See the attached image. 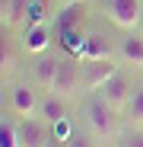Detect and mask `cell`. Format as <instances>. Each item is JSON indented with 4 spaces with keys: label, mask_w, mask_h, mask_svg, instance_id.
Wrapping results in <instances>:
<instances>
[{
    "label": "cell",
    "mask_w": 143,
    "mask_h": 147,
    "mask_svg": "<svg viewBox=\"0 0 143 147\" xmlns=\"http://www.w3.org/2000/svg\"><path fill=\"white\" fill-rule=\"evenodd\" d=\"M118 118H121V112H114L99 93L86 96V106H83V121L86 128L99 138V141H114L118 131H121V125H118Z\"/></svg>",
    "instance_id": "6da1fadb"
},
{
    "label": "cell",
    "mask_w": 143,
    "mask_h": 147,
    "mask_svg": "<svg viewBox=\"0 0 143 147\" xmlns=\"http://www.w3.org/2000/svg\"><path fill=\"white\" fill-rule=\"evenodd\" d=\"M134 86H137V80H134L130 67H118L111 77L105 80V86L99 90V96H102V99H105L114 112H124V106H127V99H130Z\"/></svg>",
    "instance_id": "7a4b0ae2"
},
{
    "label": "cell",
    "mask_w": 143,
    "mask_h": 147,
    "mask_svg": "<svg viewBox=\"0 0 143 147\" xmlns=\"http://www.w3.org/2000/svg\"><path fill=\"white\" fill-rule=\"evenodd\" d=\"M51 93L64 96V99L83 93V61H80V58H73V55H61V67H57V77H54Z\"/></svg>",
    "instance_id": "3957f363"
},
{
    "label": "cell",
    "mask_w": 143,
    "mask_h": 147,
    "mask_svg": "<svg viewBox=\"0 0 143 147\" xmlns=\"http://www.w3.org/2000/svg\"><path fill=\"white\" fill-rule=\"evenodd\" d=\"M105 13L121 32H137L143 16V0H105Z\"/></svg>",
    "instance_id": "277c9868"
},
{
    "label": "cell",
    "mask_w": 143,
    "mask_h": 147,
    "mask_svg": "<svg viewBox=\"0 0 143 147\" xmlns=\"http://www.w3.org/2000/svg\"><path fill=\"white\" fill-rule=\"evenodd\" d=\"M38 106H41V96H38L35 83H16L10 90V115L32 118V115H38Z\"/></svg>",
    "instance_id": "5b68a950"
},
{
    "label": "cell",
    "mask_w": 143,
    "mask_h": 147,
    "mask_svg": "<svg viewBox=\"0 0 143 147\" xmlns=\"http://www.w3.org/2000/svg\"><path fill=\"white\" fill-rule=\"evenodd\" d=\"M19 144L22 147H51V121L41 115L19 118Z\"/></svg>",
    "instance_id": "8992f818"
},
{
    "label": "cell",
    "mask_w": 143,
    "mask_h": 147,
    "mask_svg": "<svg viewBox=\"0 0 143 147\" xmlns=\"http://www.w3.org/2000/svg\"><path fill=\"white\" fill-rule=\"evenodd\" d=\"M118 67H121L118 61H83V96L99 93Z\"/></svg>",
    "instance_id": "52a82bcc"
},
{
    "label": "cell",
    "mask_w": 143,
    "mask_h": 147,
    "mask_svg": "<svg viewBox=\"0 0 143 147\" xmlns=\"http://www.w3.org/2000/svg\"><path fill=\"white\" fill-rule=\"evenodd\" d=\"M118 64L130 67V70H143V32H124V38H118Z\"/></svg>",
    "instance_id": "ba28073f"
},
{
    "label": "cell",
    "mask_w": 143,
    "mask_h": 147,
    "mask_svg": "<svg viewBox=\"0 0 143 147\" xmlns=\"http://www.w3.org/2000/svg\"><path fill=\"white\" fill-rule=\"evenodd\" d=\"M118 45H111V38L99 29L86 32V42H83V55L80 61H118Z\"/></svg>",
    "instance_id": "9c48e42d"
},
{
    "label": "cell",
    "mask_w": 143,
    "mask_h": 147,
    "mask_svg": "<svg viewBox=\"0 0 143 147\" xmlns=\"http://www.w3.org/2000/svg\"><path fill=\"white\" fill-rule=\"evenodd\" d=\"M80 29H86V3H83V0L64 3L54 13V32L64 35V32H80Z\"/></svg>",
    "instance_id": "30bf717a"
},
{
    "label": "cell",
    "mask_w": 143,
    "mask_h": 147,
    "mask_svg": "<svg viewBox=\"0 0 143 147\" xmlns=\"http://www.w3.org/2000/svg\"><path fill=\"white\" fill-rule=\"evenodd\" d=\"M54 35V26L51 22H35V26H26V32H22V48L32 55V58H38V55H48L51 51V38Z\"/></svg>",
    "instance_id": "8fae6325"
},
{
    "label": "cell",
    "mask_w": 143,
    "mask_h": 147,
    "mask_svg": "<svg viewBox=\"0 0 143 147\" xmlns=\"http://www.w3.org/2000/svg\"><path fill=\"white\" fill-rule=\"evenodd\" d=\"M57 67H61V58L51 55V51L32 58V83H35L38 90H45V93H51L54 77H57Z\"/></svg>",
    "instance_id": "7c38bea8"
},
{
    "label": "cell",
    "mask_w": 143,
    "mask_h": 147,
    "mask_svg": "<svg viewBox=\"0 0 143 147\" xmlns=\"http://www.w3.org/2000/svg\"><path fill=\"white\" fill-rule=\"evenodd\" d=\"M38 115H41L45 121H51V125L67 121V102H64V96L45 93V96H41V106H38Z\"/></svg>",
    "instance_id": "4fadbf2b"
},
{
    "label": "cell",
    "mask_w": 143,
    "mask_h": 147,
    "mask_svg": "<svg viewBox=\"0 0 143 147\" xmlns=\"http://www.w3.org/2000/svg\"><path fill=\"white\" fill-rule=\"evenodd\" d=\"M29 13V0H0V22H3V32L13 29L19 19H26Z\"/></svg>",
    "instance_id": "5bb4252c"
},
{
    "label": "cell",
    "mask_w": 143,
    "mask_h": 147,
    "mask_svg": "<svg viewBox=\"0 0 143 147\" xmlns=\"http://www.w3.org/2000/svg\"><path fill=\"white\" fill-rule=\"evenodd\" d=\"M121 115L127 118V125H143V83L134 86V93H130V99H127Z\"/></svg>",
    "instance_id": "9a60e30c"
},
{
    "label": "cell",
    "mask_w": 143,
    "mask_h": 147,
    "mask_svg": "<svg viewBox=\"0 0 143 147\" xmlns=\"http://www.w3.org/2000/svg\"><path fill=\"white\" fill-rule=\"evenodd\" d=\"M111 144L114 147H143V125H124Z\"/></svg>",
    "instance_id": "2e32d148"
},
{
    "label": "cell",
    "mask_w": 143,
    "mask_h": 147,
    "mask_svg": "<svg viewBox=\"0 0 143 147\" xmlns=\"http://www.w3.org/2000/svg\"><path fill=\"white\" fill-rule=\"evenodd\" d=\"M61 147H99V138H95L89 128H73L61 141Z\"/></svg>",
    "instance_id": "e0dca14e"
},
{
    "label": "cell",
    "mask_w": 143,
    "mask_h": 147,
    "mask_svg": "<svg viewBox=\"0 0 143 147\" xmlns=\"http://www.w3.org/2000/svg\"><path fill=\"white\" fill-rule=\"evenodd\" d=\"M13 118H7V115L0 118V147H22L19 144V121H13Z\"/></svg>",
    "instance_id": "ac0fdd59"
},
{
    "label": "cell",
    "mask_w": 143,
    "mask_h": 147,
    "mask_svg": "<svg viewBox=\"0 0 143 147\" xmlns=\"http://www.w3.org/2000/svg\"><path fill=\"white\" fill-rule=\"evenodd\" d=\"M48 10H51V0H29L26 22H29V26H35V22H48Z\"/></svg>",
    "instance_id": "d6986e66"
},
{
    "label": "cell",
    "mask_w": 143,
    "mask_h": 147,
    "mask_svg": "<svg viewBox=\"0 0 143 147\" xmlns=\"http://www.w3.org/2000/svg\"><path fill=\"white\" fill-rule=\"evenodd\" d=\"M140 32H143V16H140Z\"/></svg>",
    "instance_id": "ffe728a7"
},
{
    "label": "cell",
    "mask_w": 143,
    "mask_h": 147,
    "mask_svg": "<svg viewBox=\"0 0 143 147\" xmlns=\"http://www.w3.org/2000/svg\"><path fill=\"white\" fill-rule=\"evenodd\" d=\"M61 3H73V0H61Z\"/></svg>",
    "instance_id": "44dd1931"
}]
</instances>
